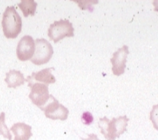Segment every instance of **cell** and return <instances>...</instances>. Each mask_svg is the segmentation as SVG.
I'll return each mask as SVG.
<instances>
[{"label": "cell", "mask_w": 158, "mask_h": 140, "mask_svg": "<svg viewBox=\"0 0 158 140\" xmlns=\"http://www.w3.org/2000/svg\"><path fill=\"white\" fill-rule=\"evenodd\" d=\"M35 50V42L34 38L29 35L23 36L18 43L16 54L19 60L26 62L33 58Z\"/></svg>", "instance_id": "cell-7"}, {"label": "cell", "mask_w": 158, "mask_h": 140, "mask_svg": "<svg viewBox=\"0 0 158 140\" xmlns=\"http://www.w3.org/2000/svg\"><path fill=\"white\" fill-rule=\"evenodd\" d=\"M150 120L153 124V127L158 130V104L152 107L150 112Z\"/></svg>", "instance_id": "cell-14"}, {"label": "cell", "mask_w": 158, "mask_h": 140, "mask_svg": "<svg viewBox=\"0 0 158 140\" xmlns=\"http://www.w3.org/2000/svg\"><path fill=\"white\" fill-rule=\"evenodd\" d=\"M48 36L50 40H52L54 43H57L66 37L74 36V29L69 20L61 19L59 21H55L50 26Z\"/></svg>", "instance_id": "cell-3"}, {"label": "cell", "mask_w": 158, "mask_h": 140, "mask_svg": "<svg viewBox=\"0 0 158 140\" xmlns=\"http://www.w3.org/2000/svg\"><path fill=\"white\" fill-rule=\"evenodd\" d=\"M76 2L78 4L79 7L81 8V10H89L90 11L94 10L92 5L98 3V1H89V0H87V1H76Z\"/></svg>", "instance_id": "cell-15"}, {"label": "cell", "mask_w": 158, "mask_h": 140, "mask_svg": "<svg viewBox=\"0 0 158 140\" xmlns=\"http://www.w3.org/2000/svg\"><path fill=\"white\" fill-rule=\"evenodd\" d=\"M31 126L24 123H17L10 127L13 134H15L14 140H29L32 136Z\"/></svg>", "instance_id": "cell-9"}, {"label": "cell", "mask_w": 158, "mask_h": 140, "mask_svg": "<svg viewBox=\"0 0 158 140\" xmlns=\"http://www.w3.org/2000/svg\"><path fill=\"white\" fill-rule=\"evenodd\" d=\"M26 81L28 82V86L31 89L29 95L30 100L34 104L39 107V108L44 107V104L48 101L50 97L47 85L42 83H33L32 81L27 79Z\"/></svg>", "instance_id": "cell-5"}, {"label": "cell", "mask_w": 158, "mask_h": 140, "mask_svg": "<svg viewBox=\"0 0 158 140\" xmlns=\"http://www.w3.org/2000/svg\"><path fill=\"white\" fill-rule=\"evenodd\" d=\"M129 120L126 115L113 118L111 120L105 116L99 119L98 127L106 140H115L126 130Z\"/></svg>", "instance_id": "cell-1"}, {"label": "cell", "mask_w": 158, "mask_h": 140, "mask_svg": "<svg viewBox=\"0 0 158 140\" xmlns=\"http://www.w3.org/2000/svg\"><path fill=\"white\" fill-rule=\"evenodd\" d=\"M51 99L53 100L51 103H50L46 107L40 108V109L45 112L46 117L54 120L56 119H60L62 121L66 120L69 115V110L65 106L60 104L53 96H51Z\"/></svg>", "instance_id": "cell-6"}, {"label": "cell", "mask_w": 158, "mask_h": 140, "mask_svg": "<svg viewBox=\"0 0 158 140\" xmlns=\"http://www.w3.org/2000/svg\"><path fill=\"white\" fill-rule=\"evenodd\" d=\"M0 134H2L4 138H7L8 140L12 139L10 129H8L7 126L5 123V113L4 112L0 114Z\"/></svg>", "instance_id": "cell-13"}, {"label": "cell", "mask_w": 158, "mask_h": 140, "mask_svg": "<svg viewBox=\"0 0 158 140\" xmlns=\"http://www.w3.org/2000/svg\"><path fill=\"white\" fill-rule=\"evenodd\" d=\"M54 68H46V69H42L40 71L33 73L32 75L29 76L27 79L29 80H35L37 81H40L42 83H44L46 85H50L56 82V79L52 75L51 71Z\"/></svg>", "instance_id": "cell-10"}, {"label": "cell", "mask_w": 158, "mask_h": 140, "mask_svg": "<svg viewBox=\"0 0 158 140\" xmlns=\"http://www.w3.org/2000/svg\"><path fill=\"white\" fill-rule=\"evenodd\" d=\"M82 140H100L98 136H97V134H88V138H81Z\"/></svg>", "instance_id": "cell-17"}, {"label": "cell", "mask_w": 158, "mask_h": 140, "mask_svg": "<svg viewBox=\"0 0 158 140\" xmlns=\"http://www.w3.org/2000/svg\"><path fill=\"white\" fill-rule=\"evenodd\" d=\"M26 79L24 78V76L19 70L12 69L6 73L5 82L6 83L8 88H16L17 87L23 85Z\"/></svg>", "instance_id": "cell-11"}, {"label": "cell", "mask_w": 158, "mask_h": 140, "mask_svg": "<svg viewBox=\"0 0 158 140\" xmlns=\"http://www.w3.org/2000/svg\"><path fill=\"white\" fill-rule=\"evenodd\" d=\"M35 42V50L33 58L31 60V62L37 65L48 63L54 54L51 44L45 38L36 39Z\"/></svg>", "instance_id": "cell-4"}, {"label": "cell", "mask_w": 158, "mask_h": 140, "mask_svg": "<svg viewBox=\"0 0 158 140\" xmlns=\"http://www.w3.org/2000/svg\"><path fill=\"white\" fill-rule=\"evenodd\" d=\"M94 116L89 111H85L81 115V121L85 125H90L94 122Z\"/></svg>", "instance_id": "cell-16"}, {"label": "cell", "mask_w": 158, "mask_h": 140, "mask_svg": "<svg viewBox=\"0 0 158 140\" xmlns=\"http://www.w3.org/2000/svg\"><path fill=\"white\" fill-rule=\"evenodd\" d=\"M152 5L154 6V10L158 12V0H154L152 2Z\"/></svg>", "instance_id": "cell-18"}, {"label": "cell", "mask_w": 158, "mask_h": 140, "mask_svg": "<svg viewBox=\"0 0 158 140\" xmlns=\"http://www.w3.org/2000/svg\"><path fill=\"white\" fill-rule=\"evenodd\" d=\"M129 53V47L125 45L113 54L110 62L112 63V72L115 76H121L125 73Z\"/></svg>", "instance_id": "cell-8"}, {"label": "cell", "mask_w": 158, "mask_h": 140, "mask_svg": "<svg viewBox=\"0 0 158 140\" xmlns=\"http://www.w3.org/2000/svg\"><path fill=\"white\" fill-rule=\"evenodd\" d=\"M18 6L23 11L24 17L27 18L29 15H35L38 3L34 0H22Z\"/></svg>", "instance_id": "cell-12"}, {"label": "cell", "mask_w": 158, "mask_h": 140, "mask_svg": "<svg viewBox=\"0 0 158 140\" xmlns=\"http://www.w3.org/2000/svg\"><path fill=\"white\" fill-rule=\"evenodd\" d=\"M2 31L6 38H16L22 31V18L14 6H7L2 14Z\"/></svg>", "instance_id": "cell-2"}]
</instances>
